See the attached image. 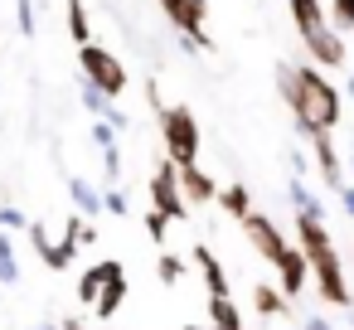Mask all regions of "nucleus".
<instances>
[{
    "label": "nucleus",
    "instance_id": "obj_1",
    "mask_svg": "<svg viewBox=\"0 0 354 330\" xmlns=\"http://www.w3.org/2000/svg\"><path fill=\"white\" fill-rule=\"evenodd\" d=\"M277 93L291 107V122L301 136L335 131L344 117V93L325 78L320 64H277Z\"/></svg>",
    "mask_w": 354,
    "mask_h": 330
},
{
    "label": "nucleus",
    "instance_id": "obj_2",
    "mask_svg": "<svg viewBox=\"0 0 354 330\" xmlns=\"http://www.w3.org/2000/svg\"><path fill=\"white\" fill-rule=\"evenodd\" d=\"M296 243L310 262V282L320 286V296L330 306H354V291H349V277H344V262H339V248L325 228V214H310V209H296Z\"/></svg>",
    "mask_w": 354,
    "mask_h": 330
},
{
    "label": "nucleus",
    "instance_id": "obj_3",
    "mask_svg": "<svg viewBox=\"0 0 354 330\" xmlns=\"http://www.w3.org/2000/svg\"><path fill=\"white\" fill-rule=\"evenodd\" d=\"M243 233H248V243H252V248H257V253L281 272V291H286V296H301V291H306V282H310V262H306V253H301V248H291V243H286V233L277 228V219H267V214H257V209H252V214L243 219Z\"/></svg>",
    "mask_w": 354,
    "mask_h": 330
},
{
    "label": "nucleus",
    "instance_id": "obj_4",
    "mask_svg": "<svg viewBox=\"0 0 354 330\" xmlns=\"http://www.w3.org/2000/svg\"><path fill=\"white\" fill-rule=\"evenodd\" d=\"M286 6H291L296 35H301L310 64H320L325 73H344V68H349V44H344V35L330 25V10L320 6V0H286Z\"/></svg>",
    "mask_w": 354,
    "mask_h": 330
},
{
    "label": "nucleus",
    "instance_id": "obj_5",
    "mask_svg": "<svg viewBox=\"0 0 354 330\" xmlns=\"http://www.w3.org/2000/svg\"><path fill=\"white\" fill-rule=\"evenodd\" d=\"M160 141L175 165H199V122L189 107H160Z\"/></svg>",
    "mask_w": 354,
    "mask_h": 330
},
{
    "label": "nucleus",
    "instance_id": "obj_6",
    "mask_svg": "<svg viewBox=\"0 0 354 330\" xmlns=\"http://www.w3.org/2000/svg\"><path fill=\"white\" fill-rule=\"evenodd\" d=\"M78 64H83V78L97 83L107 98H122L127 93V68L117 54H107L102 44H78Z\"/></svg>",
    "mask_w": 354,
    "mask_h": 330
},
{
    "label": "nucleus",
    "instance_id": "obj_7",
    "mask_svg": "<svg viewBox=\"0 0 354 330\" xmlns=\"http://www.w3.org/2000/svg\"><path fill=\"white\" fill-rule=\"evenodd\" d=\"M151 204L160 209V214H170V219H185L189 214V199H185V190H180V165L165 156L160 165H156V175H151Z\"/></svg>",
    "mask_w": 354,
    "mask_h": 330
},
{
    "label": "nucleus",
    "instance_id": "obj_8",
    "mask_svg": "<svg viewBox=\"0 0 354 330\" xmlns=\"http://www.w3.org/2000/svg\"><path fill=\"white\" fill-rule=\"evenodd\" d=\"M160 10L170 15V25L180 35H189L194 49H214L209 35H204V15H209V0H160Z\"/></svg>",
    "mask_w": 354,
    "mask_h": 330
},
{
    "label": "nucleus",
    "instance_id": "obj_9",
    "mask_svg": "<svg viewBox=\"0 0 354 330\" xmlns=\"http://www.w3.org/2000/svg\"><path fill=\"white\" fill-rule=\"evenodd\" d=\"M310 141V156H315V165H320V180H325V190H344L349 180H344V161H339V151H335V131H315V136H306Z\"/></svg>",
    "mask_w": 354,
    "mask_h": 330
},
{
    "label": "nucleus",
    "instance_id": "obj_10",
    "mask_svg": "<svg viewBox=\"0 0 354 330\" xmlns=\"http://www.w3.org/2000/svg\"><path fill=\"white\" fill-rule=\"evenodd\" d=\"M30 238H35V248H39V257L54 267V272H64L68 262H73V253H78V233H73V223H68V233H64V243H49V233H44V223H30Z\"/></svg>",
    "mask_w": 354,
    "mask_h": 330
},
{
    "label": "nucleus",
    "instance_id": "obj_11",
    "mask_svg": "<svg viewBox=\"0 0 354 330\" xmlns=\"http://www.w3.org/2000/svg\"><path fill=\"white\" fill-rule=\"evenodd\" d=\"M180 190H185L189 204H209V199H218V185H214L199 165H180Z\"/></svg>",
    "mask_w": 354,
    "mask_h": 330
},
{
    "label": "nucleus",
    "instance_id": "obj_12",
    "mask_svg": "<svg viewBox=\"0 0 354 330\" xmlns=\"http://www.w3.org/2000/svg\"><path fill=\"white\" fill-rule=\"evenodd\" d=\"M117 267H122L117 257H102V262H93V267L83 272V282H78V296H83L88 306H97V296H102V286H107V277H112Z\"/></svg>",
    "mask_w": 354,
    "mask_h": 330
},
{
    "label": "nucleus",
    "instance_id": "obj_13",
    "mask_svg": "<svg viewBox=\"0 0 354 330\" xmlns=\"http://www.w3.org/2000/svg\"><path fill=\"white\" fill-rule=\"evenodd\" d=\"M122 301H127V272L117 267V272L107 277V286H102V296H97V306H93V311H97L102 320H112V315L122 311Z\"/></svg>",
    "mask_w": 354,
    "mask_h": 330
},
{
    "label": "nucleus",
    "instance_id": "obj_14",
    "mask_svg": "<svg viewBox=\"0 0 354 330\" xmlns=\"http://www.w3.org/2000/svg\"><path fill=\"white\" fill-rule=\"evenodd\" d=\"M194 262H199V272H204V282H209V296H228V277H223V267H218V257L199 243L194 248Z\"/></svg>",
    "mask_w": 354,
    "mask_h": 330
},
{
    "label": "nucleus",
    "instance_id": "obj_15",
    "mask_svg": "<svg viewBox=\"0 0 354 330\" xmlns=\"http://www.w3.org/2000/svg\"><path fill=\"white\" fill-rule=\"evenodd\" d=\"M252 306H257V315H286V311H291V306H286V291H281V286H267V282L252 286Z\"/></svg>",
    "mask_w": 354,
    "mask_h": 330
},
{
    "label": "nucleus",
    "instance_id": "obj_16",
    "mask_svg": "<svg viewBox=\"0 0 354 330\" xmlns=\"http://www.w3.org/2000/svg\"><path fill=\"white\" fill-rule=\"evenodd\" d=\"M209 325L214 330H243V315H238L233 296H209Z\"/></svg>",
    "mask_w": 354,
    "mask_h": 330
},
{
    "label": "nucleus",
    "instance_id": "obj_17",
    "mask_svg": "<svg viewBox=\"0 0 354 330\" xmlns=\"http://www.w3.org/2000/svg\"><path fill=\"white\" fill-rule=\"evenodd\" d=\"M218 204H223V214L238 219V223L252 214V194H248V185H228V190H218Z\"/></svg>",
    "mask_w": 354,
    "mask_h": 330
},
{
    "label": "nucleus",
    "instance_id": "obj_18",
    "mask_svg": "<svg viewBox=\"0 0 354 330\" xmlns=\"http://www.w3.org/2000/svg\"><path fill=\"white\" fill-rule=\"evenodd\" d=\"M68 35H73L78 44H93V39H88L93 25H88V6H83V0H68Z\"/></svg>",
    "mask_w": 354,
    "mask_h": 330
},
{
    "label": "nucleus",
    "instance_id": "obj_19",
    "mask_svg": "<svg viewBox=\"0 0 354 330\" xmlns=\"http://www.w3.org/2000/svg\"><path fill=\"white\" fill-rule=\"evenodd\" d=\"M291 204H296V209H310V214H325V204H320V194H310V185H306L301 175L291 180Z\"/></svg>",
    "mask_w": 354,
    "mask_h": 330
},
{
    "label": "nucleus",
    "instance_id": "obj_20",
    "mask_svg": "<svg viewBox=\"0 0 354 330\" xmlns=\"http://www.w3.org/2000/svg\"><path fill=\"white\" fill-rule=\"evenodd\" d=\"M156 272H160V282H165V286H180V282H185V257H175V253H160Z\"/></svg>",
    "mask_w": 354,
    "mask_h": 330
},
{
    "label": "nucleus",
    "instance_id": "obj_21",
    "mask_svg": "<svg viewBox=\"0 0 354 330\" xmlns=\"http://www.w3.org/2000/svg\"><path fill=\"white\" fill-rule=\"evenodd\" d=\"M325 10H330V25H335L339 35H349V30H354V0H330Z\"/></svg>",
    "mask_w": 354,
    "mask_h": 330
},
{
    "label": "nucleus",
    "instance_id": "obj_22",
    "mask_svg": "<svg viewBox=\"0 0 354 330\" xmlns=\"http://www.w3.org/2000/svg\"><path fill=\"white\" fill-rule=\"evenodd\" d=\"M15 277H20V267H15V248H10V238H6V233H0V282L10 286Z\"/></svg>",
    "mask_w": 354,
    "mask_h": 330
},
{
    "label": "nucleus",
    "instance_id": "obj_23",
    "mask_svg": "<svg viewBox=\"0 0 354 330\" xmlns=\"http://www.w3.org/2000/svg\"><path fill=\"white\" fill-rule=\"evenodd\" d=\"M68 194L78 199V209H83V214H97V209H102V199H97V194H93L83 180H68Z\"/></svg>",
    "mask_w": 354,
    "mask_h": 330
},
{
    "label": "nucleus",
    "instance_id": "obj_24",
    "mask_svg": "<svg viewBox=\"0 0 354 330\" xmlns=\"http://www.w3.org/2000/svg\"><path fill=\"white\" fill-rule=\"evenodd\" d=\"M165 228H170V214L151 209V214H146V233H151V243H165Z\"/></svg>",
    "mask_w": 354,
    "mask_h": 330
},
{
    "label": "nucleus",
    "instance_id": "obj_25",
    "mask_svg": "<svg viewBox=\"0 0 354 330\" xmlns=\"http://www.w3.org/2000/svg\"><path fill=\"white\" fill-rule=\"evenodd\" d=\"M102 209H107V214H127V194H122V190H107V194H102Z\"/></svg>",
    "mask_w": 354,
    "mask_h": 330
},
{
    "label": "nucleus",
    "instance_id": "obj_26",
    "mask_svg": "<svg viewBox=\"0 0 354 330\" xmlns=\"http://www.w3.org/2000/svg\"><path fill=\"white\" fill-rule=\"evenodd\" d=\"M30 219L20 214V209H0V228H25Z\"/></svg>",
    "mask_w": 354,
    "mask_h": 330
},
{
    "label": "nucleus",
    "instance_id": "obj_27",
    "mask_svg": "<svg viewBox=\"0 0 354 330\" xmlns=\"http://www.w3.org/2000/svg\"><path fill=\"white\" fill-rule=\"evenodd\" d=\"M20 30L35 35V6H30V0H20Z\"/></svg>",
    "mask_w": 354,
    "mask_h": 330
},
{
    "label": "nucleus",
    "instance_id": "obj_28",
    "mask_svg": "<svg viewBox=\"0 0 354 330\" xmlns=\"http://www.w3.org/2000/svg\"><path fill=\"white\" fill-rule=\"evenodd\" d=\"M339 204H344V214L354 219V185H344V190H339Z\"/></svg>",
    "mask_w": 354,
    "mask_h": 330
},
{
    "label": "nucleus",
    "instance_id": "obj_29",
    "mask_svg": "<svg viewBox=\"0 0 354 330\" xmlns=\"http://www.w3.org/2000/svg\"><path fill=\"white\" fill-rule=\"evenodd\" d=\"M306 330H330V325H325V320L315 315V320H306Z\"/></svg>",
    "mask_w": 354,
    "mask_h": 330
},
{
    "label": "nucleus",
    "instance_id": "obj_30",
    "mask_svg": "<svg viewBox=\"0 0 354 330\" xmlns=\"http://www.w3.org/2000/svg\"><path fill=\"white\" fill-rule=\"evenodd\" d=\"M344 93H349V98H354V73H349V83H344Z\"/></svg>",
    "mask_w": 354,
    "mask_h": 330
},
{
    "label": "nucleus",
    "instance_id": "obj_31",
    "mask_svg": "<svg viewBox=\"0 0 354 330\" xmlns=\"http://www.w3.org/2000/svg\"><path fill=\"white\" fill-rule=\"evenodd\" d=\"M185 330H214V325H185Z\"/></svg>",
    "mask_w": 354,
    "mask_h": 330
},
{
    "label": "nucleus",
    "instance_id": "obj_32",
    "mask_svg": "<svg viewBox=\"0 0 354 330\" xmlns=\"http://www.w3.org/2000/svg\"><path fill=\"white\" fill-rule=\"evenodd\" d=\"M64 330H83V325H78V320H68V325H64Z\"/></svg>",
    "mask_w": 354,
    "mask_h": 330
},
{
    "label": "nucleus",
    "instance_id": "obj_33",
    "mask_svg": "<svg viewBox=\"0 0 354 330\" xmlns=\"http://www.w3.org/2000/svg\"><path fill=\"white\" fill-rule=\"evenodd\" d=\"M35 330H54V325H35Z\"/></svg>",
    "mask_w": 354,
    "mask_h": 330
},
{
    "label": "nucleus",
    "instance_id": "obj_34",
    "mask_svg": "<svg viewBox=\"0 0 354 330\" xmlns=\"http://www.w3.org/2000/svg\"><path fill=\"white\" fill-rule=\"evenodd\" d=\"M349 170H354V151H349Z\"/></svg>",
    "mask_w": 354,
    "mask_h": 330
}]
</instances>
